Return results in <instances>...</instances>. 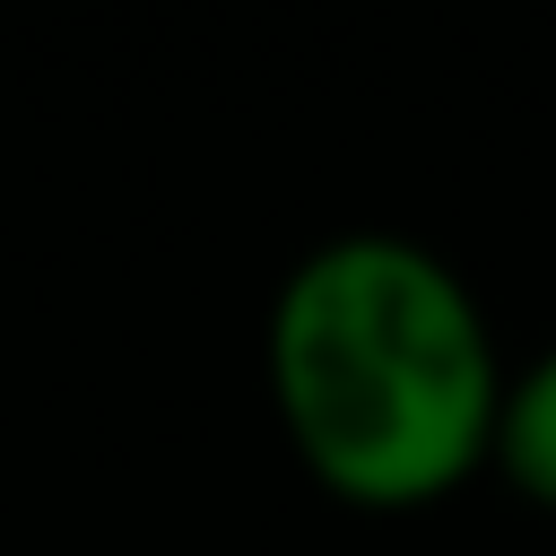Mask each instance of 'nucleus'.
Here are the masks:
<instances>
[{"mask_svg": "<svg viewBox=\"0 0 556 556\" xmlns=\"http://www.w3.org/2000/svg\"><path fill=\"white\" fill-rule=\"evenodd\" d=\"M261 374L304 478L356 513H426L495 460L504 356L486 304L408 235L313 243L269 295Z\"/></svg>", "mask_w": 556, "mask_h": 556, "instance_id": "obj_1", "label": "nucleus"}, {"mask_svg": "<svg viewBox=\"0 0 556 556\" xmlns=\"http://www.w3.org/2000/svg\"><path fill=\"white\" fill-rule=\"evenodd\" d=\"M513 478V495H530L539 513H556V339L504 374V408H495V460Z\"/></svg>", "mask_w": 556, "mask_h": 556, "instance_id": "obj_2", "label": "nucleus"}]
</instances>
